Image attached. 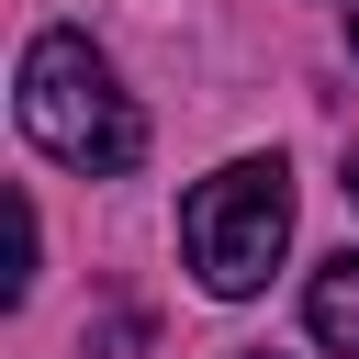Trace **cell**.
Returning <instances> with one entry per match:
<instances>
[{
  "instance_id": "obj_1",
  "label": "cell",
  "mask_w": 359,
  "mask_h": 359,
  "mask_svg": "<svg viewBox=\"0 0 359 359\" xmlns=\"http://www.w3.org/2000/svg\"><path fill=\"white\" fill-rule=\"evenodd\" d=\"M22 135H34L56 168H90V180H123V168L146 157V112L123 101L112 56H101L90 34H67V22L22 45Z\"/></svg>"
},
{
  "instance_id": "obj_2",
  "label": "cell",
  "mask_w": 359,
  "mask_h": 359,
  "mask_svg": "<svg viewBox=\"0 0 359 359\" xmlns=\"http://www.w3.org/2000/svg\"><path fill=\"white\" fill-rule=\"evenodd\" d=\"M280 247H292V168L280 157H236L180 202V258L213 303H247L280 269Z\"/></svg>"
},
{
  "instance_id": "obj_3",
  "label": "cell",
  "mask_w": 359,
  "mask_h": 359,
  "mask_svg": "<svg viewBox=\"0 0 359 359\" xmlns=\"http://www.w3.org/2000/svg\"><path fill=\"white\" fill-rule=\"evenodd\" d=\"M303 325H314L325 348H348V359H359V247H348V258H325V269L303 280Z\"/></svg>"
},
{
  "instance_id": "obj_4",
  "label": "cell",
  "mask_w": 359,
  "mask_h": 359,
  "mask_svg": "<svg viewBox=\"0 0 359 359\" xmlns=\"http://www.w3.org/2000/svg\"><path fill=\"white\" fill-rule=\"evenodd\" d=\"M348 202H359V157H348Z\"/></svg>"
},
{
  "instance_id": "obj_5",
  "label": "cell",
  "mask_w": 359,
  "mask_h": 359,
  "mask_svg": "<svg viewBox=\"0 0 359 359\" xmlns=\"http://www.w3.org/2000/svg\"><path fill=\"white\" fill-rule=\"evenodd\" d=\"M348 45H359V11H348Z\"/></svg>"
}]
</instances>
